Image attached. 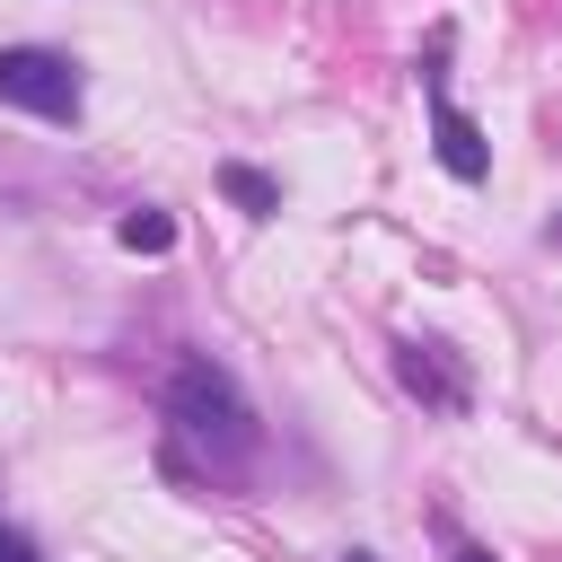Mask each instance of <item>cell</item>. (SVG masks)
I'll return each mask as SVG.
<instances>
[{"label":"cell","mask_w":562,"mask_h":562,"mask_svg":"<svg viewBox=\"0 0 562 562\" xmlns=\"http://www.w3.org/2000/svg\"><path fill=\"white\" fill-rule=\"evenodd\" d=\"M167 422H176V439H193L220 474L255 465V448H263L255 404L237 395V378H228L211 351H184V360H176V378H167Z\"/></svg>","instance_id":"6da1fadb"},{"label":"cell","mask_w":562,"mask_h":562,"mask_svg":"<svg viewBox=\"0 0 562 562\" xmlns=\"http://www.w3.org/2000/svg\"><path fill=\"white\" fill-rule=\"evenodd\" d=\"M79 61L53 44H0V105H26L44 123H79Z\"/></svg>","instance_id":"7a4b0ae2"},{"label":"cell","mask_w":562,"mask_h":562,"mask_svg":"<svg viewBox=\"0 0 562 562\" xmlns=\"http://www.w3.org/2000/svg\"><path fill=\"white\" fill-rule=\"evenodd\" d=\"M395 378H404V395H422L430 413H465V404H474V369H465L457 342H439V334H404V342H395Z\"/></svg>","instance_id":"3957f363"},{"label":"cell","mask_w":562,"mask_h":562,"mask_svg":"<svg viewBox=\"0 0 562 562\" xmlns=\"http://www.w3.org/2000/svg\"><path fill=\"white\" fill-rule=\"evenodd\" d=\"M430 132H439V167H448L457 184H483V176H492V140H483V123H474L465 105H448L439 79H430Z\"/></svg>","instance_id":"277c9868"},{"label":"cell","mask_w":562,"mask_h":562,"mask_svg":"<svg viewBox=\"0 0 562 562\" xmlns=\"http://www.w3.org/2000/svg\"><path fill=\"white\" fill-rule=\"evenodd\" d=\"M220 193H228L237 211H255V220H272V211H281V184H272L263 167H220Z\"/></svg>","instance_id":"5b68a950"},{"label":"cell","mask_w":562,"mask_h":562,"mask_svg":"<svg viewBox=\"0 0 562 562\" xmlns=\"http://www.w3.org/2000/svg\"><path fill=\"white\" fill-rule=\"evenodd\" d=\"M114 237H123L132 255H167V246H176V220H167V211H123Z\"/></svg>","instance_id":"8992f818"},{"label":"cell","mask_w":562,"mask_h":562,"mask_svg":"<svg viewBox=\"0 0 562 562\" xmlns=\"http://www.w3.org/2000/svg\"><path fill=\"white\" fill-rule=\"evenodd\" d=\"M439 536H448V562H492V553H483V544H474V536H457V527H448V518H439Z\"/></svg>","instance_id":"52a82bcc"},{"label":"cell","mask_w":562,"mask_h":562,"mask_svg":"<svg viewBox=\"0 0 562 562\" xmlns=\"http://www.w3.org/2000/svg\"><path fill=\"white\" fill-rule=\"evenodd\" d=\"M0 562H44V553H35V544H26L18 527H0Z\"/></svg>","instance_id":"ba28073f"},{"label":"cell","mask_w":562,"mask_h":562,"mask_svg":"<svg viewBox=\"0 0 562 562\" xmlns=\"http://www.w3.org/2000/svg\"><path fill=\"white\" fill-rule=\"evenodd\" d=\"M544 246H562V211H553V220H544Z\"/></svg>","instance_id":"9c48e42d"},{"label":"cell","mask_w":562,"mask_h":562,"mask_svg":"<svg viewBox=\"0 0 562 562\" xmlns=\"http://www.w3.org/2000/svg\"><path fill=\"white\" fill-rule=\"evenodd\" d=\"M342 562H378V553H342Z\"/></svg>","instance_id":"30bf717a"}]
</instances>
